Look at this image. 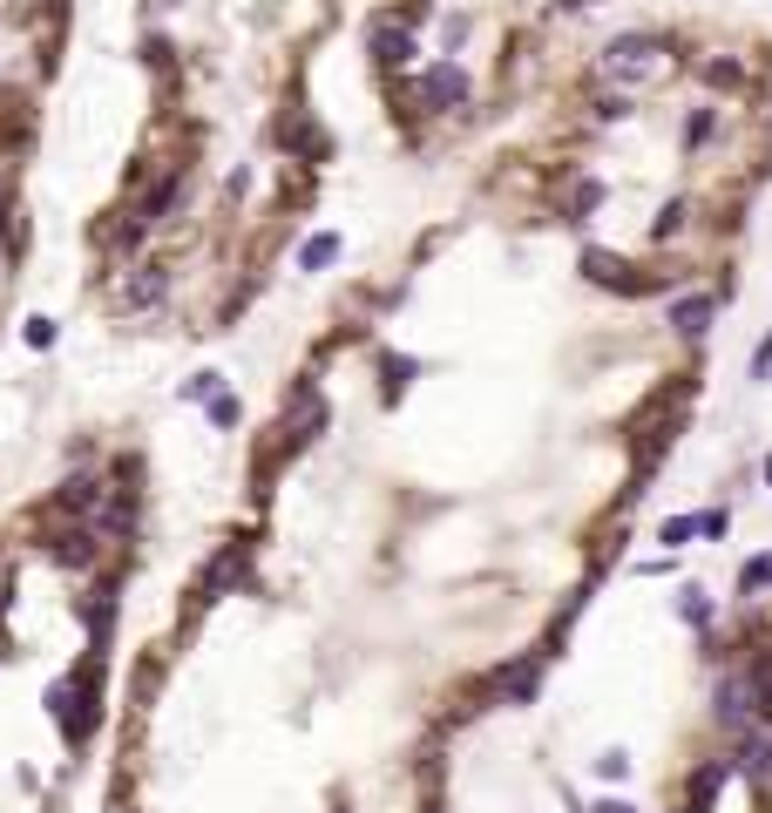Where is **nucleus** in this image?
<instances>
[{
	"mask_svg": "<svg viewBox=\"0 0 772 813\" xmlns=\"http://www.w3.org/2000/svg\"><path fill=\"white\" fill-rule=\"evenodd\" d=\"M664 68V42H650V34H617V42L603 48V75L609 82H644V75Z\"/></svg>",
	"mask_w": 772,
	"mask_h": 813,
	"instance_id": "nucleus-1",
	"label": "nucleus"
},
{
	"mask_svg": "<svg viewBox=\"0 0 772 813\" xmlns=\"http://www.w3.org/2000/svg\"><path fill=\"white\" fill-rule=\"evenodd\" d=\"M712 712H718V725H731V732L759 719V678H752V665H739V671H725V678H718Z\"/></svg>",
	"mask_w": 772,
	"mask_h": 813,
	"instance_id": "nucleus-2",
	"label": "nucleus"
},
{
	"mask_svg": "<svg viewBox=\"0 0 772 813\" xmlns=\"http://www.w3.org/2000/svg\"><path fill=\"white\" fill-rule=\"evenodd\" d=\"M318 428H325V400L312 394V386H299V400H292V414H284V428H278V448H284V454H299Z\"/></svg>",
	"mask_w": 772,
	"mask_h": 813,
	"instance_id": "nucleus-3",
	"label": "nucleus"
},
{
	"mask_svg": "<svg viewBox=\"0 0 772 813\" xmlns=\"http://www.w3.org/2000/svg\"><path fill=\"white\" fill-rule=\"evenodd\" d=\"M488 691H495L502 705H528L542 691V657H515V665H502L495 678H488Z\"/></svg>",
	"mask_w": 772,
	"mask_h": 813,
	"instance_id": "nucleus-4",
	"label": "nucleus"
},
{
	"mask_svg": "<svg viewBox=\"0 0 772 813\" xmlns=\"http://www.w3.org/2000/svg\"><path fill=\"white\" fill-rule=\"evenodd\" d=\"M421 102H427V109H461V102H468V75H461L455 61L427 68V82H421Z\"/></svg>",
	"mask_w": 772,
	"mask_h": 813,
	"instance_id": "nucleus-5",
	"label": "nucleus"
},
{
	"mask_svg": "<svg viewBox=\"0 0 772 813\" xmlns=\"http://www.w3.org/2000/svg\"><path fill=\"white\" fill-rule=\"evenodd\" d=\"M366 42H373V61L380 68H406V61H414V34H406V21H373Z\"/></svg>",
	"mask_w": 772,
	"mask_h": 813,
	"instance_id": "nucleus-6",
	"label": "nucleus"
},
{
	"mask_svg": "<svg viewBox=\"0 0 772 813\" xmlns=\"http://www.w3.org/2000/svg\"><path fill=\"white\" fill-rule=\"evenodd\" d=\"M712 313H718V298H712V292H684V298L671 305V326H678L684 339H698V332L712 326Z\"/></svg>",
	"mask_w": 772,
	"mask_h": 813,
	"instance_id": "nucleus-7",
	"label": "nucleus"
},
{
	"mask_svg": "<svg viewBox=\"0 0 772 813\" xmlns=\"http://www.w3.org/2000/svg\"><path fill=\"white\" fill-rule=\"evenodd\" d=\"M583 271L596 285H609V292H644V279H630V264L609 258V251H583Z\"/></svg>",
	"mask_w": 772,
	"mask_h": 813,
	"instance_id": "nucleus-8",
	"label": "nucleus"
},
{
	"mask_svg": "<svg viewBox=\"0 0 772 813\" xmlns=\"http://www.w3.org/2000/svg\"><path fill=\"white\" fill-rule=\"evenodd\" d=\"M725 780H731V759H705L698 772H691V813H712V800H718Z\"/></svg>",
	"mask_w": 772,
	"mask_h": 813,
	"instance_id": "nucleus-9",
	"label": "nucleus"
},
{
	"mask_svg": "<svg viewBox=\"0 0 772 813\" xmlns=\"http://www.w3.org/2000/svg\"><path fill=\"white\" fill-rule=\"evenodd\" d=\"M55 563H61V569L96 563V535H89V529H68V535H55Z\"/></svg>",
	"mask_w": 772,
	"mask_h": 813,
	"instance_id": "nucleus-10",
	"label": "nucleus"
},
{
	"mask_svg": "<svg viewBox=\"0 0 772 813\" xmlns=\"http://www.w3.org/2000/svg\"><path fill=\"white\" fill-rule=\"evenodd\" d=\"M237 569H244V550H237V542H231V550L217 556V569H203V590H211V597H217L224 584H237Z\"/></svg>",
	"mask_w": 772,
	"mask_h": 813,
	"instance_id": "nucleus-11",
	"label": "nucleus"
},
{
	"mask_svg": "<svg viewBox=\"0 0 772 813\" xmlns=\"http://www.w3.org/2000/svg\"><path fill=\"white\" fill-rule=\"evenodd\" d=\"M333 258H339V238H333V230H318V238H305V251H299V264H305V271L333 264Z\"/></svg>",
	"mask_w": 772,
	"mask_h": 813,
	"instance_id": "nucleus-12",
	"label": "nucleus"
},
{
	"mask_svg": "<svg viewBox=\"0 0 772 813\" xmlns=\"http://www.w3.org/2000/svg\"><path fill=\"white\" fill-rule=\"evenodd\" d=\"M96 501H102V488H96V482H68V488H61V509H68V516H89Z\"/></svg>",
	"mask_w": 772,
	"mask_h": 813,
	"instance_id": "nucleus-13",
	"label": "nucleus"
},
{
	"mask_svg": "<svg viewBox=\"0 0 772 813\" xmlns=\"http://www.w3.org/2000/svg\"><path fill=\"white\" fill-rule=\"evenodd\" d=\"M765 584H772V556H752V563L739 569V590L752 597V590H765Z\"/></svg>",
	"mask_w": 772,
	"mask_h": 813,
	"instance_id": "nucleus-14",
	"label": "nucleus"
},
{
	"mask_svg": "<svg viewBox=\"0 0 772 813\" xmlns=\"http://www.w3.org/2000/svg\"><path fill=\"white\" fill-rule=\"evenodd\" d=\"M603 204V183H577V197H569V217H590Z\"/></svg>",
	"mask_w": 772,
	"mask_h": 813,
	"instance_id": "nucleus-15",
	"label": "nucleus"
},
{
	"mask_svg": "<svg viewBox=\"0 0 772 813\" xmlns=\"http://www.w3.org/2000/svg\"><path fill=\"white\" fill-rule=\"evenodd\" d=\"M684 624H712V603H705V590H684Z\"/></svg>",
	"mask_w": 772,
	"mask_h": 813,
	"instance_id": "nucleus-16",
	"label": "nucleus"
},
{
	"mask_svg": "<svg viewBox=\"0 0 772 813\" xmlns=\"http://www.w3.org/2000/svg\"><path fill=\"white\" fill-rule=\"evenodd\" d=\"M698 529H705V516H678V522H664V542L678 550V542H684V535H698Z\"/></svg>",
	"mask_w": 772,
	"mask_h": 813,
	"instance_id": "nucleus-17",
	"label": "nucleus"
},
{
	"mask_svg": "<svg viewBox=\"0 0 772 813\" xmlns=\"http://www.w3.org/2000/svg\"><path fill=\"white\" fill-rule=\"evenodd\" d=\"M156 292H163V271H143V279L130 285V305H149Z\"/></svg>",
	"mask_w": 772,
	"mask_h": 813,
	"instance_id": "nucleus-18",
	"label": "nucleus"
},
{
	"mask_svg": "<svg viewBox=\"0 0 772 813\" xmlns=\"http://www.w3.org/2000/svg\"><path fill=\"white\" fill-rule=\"evenodd\" d=\"M752 380H772V332L759 339V353H752Z\"/></svg>",
	"mask_w": 772,
	"mask_h": 813,
	"instance_id": "nucleus-19",
	"label": "nucleus"
},
{
	"mask_svg": "<svg viewBox=\"0 0 772 813\" xmlns=\"http://www.w3.org/2000/svg\"><path fill=\"white\" fill-rule=\"evenodd\" d=\"M705 136H712V109H698V115L684 123V143H705Z\"/></svg>",
	"mask_w": 772,
	"mask_h": 813,
	"instance_id": "nucleus-20",
	"label": "nucleus"
},
{
	"mask_svg": "<svg viewBox=\"0 0 772 813\" xmlns=\"http://www.w3.org/2000/svg\"><path fill=\"white\" fill-rule=\"evenodd\" d=\"M596 772H603V780H624L630 759H624V753H603V759H596Z\"/></svg>",
	"mask_w": 772,
	"mask_h": 813,
	"instance_id": "nucleus-21",
	"label": "nucleus"
},
{
	"mask_svg": "<svg viewBox=\"0 0 772 813\" xmlns=\"http://www.w3.org/2000/svg\"><path fill=\"white\" fill-rule=\"evenodd\" d=\"M27 346H55V319H27Z\"/></svg>",
	"mask_w": 772,
	"mask_h": 813,
	"instance_id": "nucleus-22",
	"label": "nucleus"
},
{
	"mask_svg": "<svg viewBox=\"0 0 772 813\" xmlns=\"http://www.w3.org/2000/svg\"><path fill=\"white\" fill-rule=\"evenodd\" d=\"M705 82H718V89H731V82H739V68H731V61H712V68H705Z\"/></svg>",
	"mask_w": 772,
	"mask_h": 813,
	"instance_id": "nucleus-23",
	"label": "nucleus"
},
{
	"mask_svg": "<svg viewBox=\"0 0 772 813\" xmlns=\"http://www.w3.org/2000/svg\"><path fill=\"white\" fill-rule=\"evenodd\" d=\"M678 224H684V204H664V217H658V238H671Z\"/></svg>",
	"mask_w": 772,
	"mask_h": 813,
	"instance_id": "nucleus-24",
	"label": "nucleus"
},
{
	"mask_svg": "<svg viewBox=\"0 0 772 813\" xmlns=\"http://www.w3.org/2000/svg\"><path fill=\"white\" fill-rule=\"evenodd\" d=\"M596 813H637L630 800H596Z\"/></svg>",
	"mask_w": 772,
	"mask_h": 813,
	"instance_id": "nucleus-25",
	"label": "nucleus"
},
{
	"mask_svg": "<svg viewBox=\"0 0 772 813\" xmlns=\"http://www.w3.org/2000/svg\"><path fill=\"white\" fill-rule=\"evenodd\" d=\"M765 482H772V461H765Z\"/></svg>",
	"mask_w": 772,
	"mask_h": 813,
	"instance_id": "nucleus-26",
	"label": "nucleus"
},
{
	"mask_svg": "<svg viewBox=\"0 0 772 813\" xmlns=\"http://www.w3.org/2000/svg\"><path fill=\"white\" fill-rule=\"evenodd\" d=\"M427 813H447V806H427Z\"/></svg>",
	"mask_w": 772,
	"mask_h": 813,
	"instance_id": "nucleus-27",
	"label": "nucleus"
}]
</instances>
